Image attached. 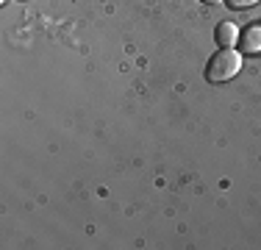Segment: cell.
<instances>
[{
	"mask_svg": "<svg viewBox=\"0 0 261 250\" xmlns=\"http://www.w3.org/2000/svg\"><path fill=\"white\" fill-rule=\"evenodd\" d=\"M242 70V53L233 47H222L217 50L206 64V81L208 84H225V81L236 78Z\"/></svg>",
	"mask_w": 261,
	"mask_h": 250,
	"instance_id": "obj_1",
	"label": "cell"
},
{
	"mask_svg": "<svg viewBox=\"0 0 261 250\" xmlns=\"http://www.w3.org/2000/svg\"><path fill=\"white\" fill-rule=\"evenodd\" d=\"M239 53L256 56L261 53V25H247L245 31H239Z\"/></svg>",
	"mask_w": 261,
	"mask_h": 250,
	"instance_id": "obj_2",
	"label": "cell"
},
{
	"mask_svg": "<svg viewBox=\"0 0 261 250\" xmlns=\"http://www.w3.org/2000/svg\"><path fill=\"white\" fill-rule=\"evenodd\" d=\"M214 39L220 47H236L239 45V28L233 22H220L214 31Z\"/></svg>",
	"mask_w": 261,
	"mask_h": 250,
	"instance_id": "obj_3",
	"label": "cell"
},
{
	"mask_svg": "<svg viewBox=\"0 0 261 250\" xmlns=\"http://www.w3.org/2000/svg\"><path fill=\"white\" fill-rule=\"evenodd\" d=\"M231 9H250V6H256L258 0H225Z\"/></svg>",
	"mask_w": 261,
	"mask_h": 250,
	"instance_id": "obj_4",
	"label": "cell"
},
{
	"mask_svg": "<svg viewBox=\"0 0 261 250\" xmlns=\"http://www.w3.org/2000/svg\"><path fill=\"white\" fill-rule=\"evenodd\" d=\"M203 3H208V6H214V3H222V0H203Z\"/></svg>",
	"mask_w": 261,
	"mask_h": 250,
	"instance_id": "obj_5",
	"label": "cell"
}]
</instances>
